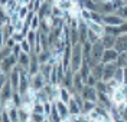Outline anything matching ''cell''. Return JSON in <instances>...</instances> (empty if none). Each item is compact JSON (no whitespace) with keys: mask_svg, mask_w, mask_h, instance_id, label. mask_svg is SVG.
<instances>
[{"mask_svg":"<svg viewBox=\"0 0 127 122\" xmlns=\"http://www.w3.org/2000/svg\"><path fill=\"white\" fill-rule=\"evenodd\" d=\"M117 65L121 66V68H126V66H127V52H121V53L119 55Z\"/></svg>","mask_w":127,"mask_h":122,"instance_id":"cell-36","label":"cell"},{"mask_svg":"<svg viewBox=\"0 0 127 122\" xmlns=\"http://www.w3.org/2000/svg\"><path fill=\"white\" fill-rule=\"evenodd\" d=\"M104 32L107 35L120 36L121 35V29H120V26H116V24H104Z\"/></svg>","mask_w":127,"mask_h":122,"instance_id":"cell-24","label":"cell"},{"mask_svg":"<svg viewBox=\"0 0 127 122\" xmlns=\"http://www.w3.org/2000/svg\"><path fill=\"white\" fill-rule=\"evenodd\" d=\"M52 1H45V4L42 6V7L36 12L38 13V16L40 17V19H45V17H51V15H52Z\"/></svg>","mask_w":127,"mask_h":122,"instance_id":"cell-15","label":"cell"},{"mask_svg":"<svg viewBox=\"0 0 127 122\" xmlns=\"http://www.w3.org/2000/svg\"><path fill=\"white\" fill-rule=\"evenodd\" d=\"M17 65V57L15 55H10V56L4 57V59H1V63H0V70L4 73H10L13 70V68Z\"/></svg>","mask_w":127,"mask_h":122,"instance_id":"cell-2","label":"cell"},{"mask_svg":"<svg viewBox=\"0 0 127 122\" xmlns=\"http://www.w3.org/2000/svg\"><path fill=\"white\" fill-rule=\"evenodd\" d=\"M98 102H95V101H90V99H84V105H82V112H85V114H90L93 109H94L95 106H97Z\"/></svg>","mask_w":127,"mask_h":122,"instance_id":"cell-31","label":"cell"},{"mask_svg":"<svg viewBox=\"0 0 127 122\" xmlns=\"http://www.w3.org/2000/svg\"><path fill=\"white\" fill-rule=\"evenodd\" d=\"M13 92H15V89H13L10 82H6L4 85H1V88H0V104L3 105L7 101H10L13 96Z\"/></svg>","mask_w":127,"mask_h":122,"instance_id":"cell-3","label":"cell"},{"mask_svg":"<svg viewBox=\"0 0 127 122\" xmlns=\"http://www.w3.org/2000/svg\"><path fill=\"white\" fill-rule=\"evenodd\" d=\"M40 72V62H39V56H38V53H35V52H32L31 53V63H29V68H28V73H29V76H33V75H36V73Z\"/></svg>","mask_w":127,"mask_h":122,"instance_id":"cell-5","label":"cell"},{"mask_svg":"<svg viewBox=\"0 0 127 122\" xmlns=\"http://www.w3.org/2000/svg\"><path fill=\"white\" fill-rule=\"evenodd\" d=\"M84 62V55H82V43H77L72 46V60L71 68L74 72H78L81 65Z\"/></svg>","mask_w":127,"mask_h":122,"instance_id":"cell-1","label":"cell"},{"mask_svg":"<svg viewBox=\"0 0 127 122\" xmlns=\"http://www.w3.org/2000/svg\"><path fill=\"white\" fill-rule=\"evenodd\" d=\"M81 95L84 99H90V101H95L98 102V89L95 86H91V85H85L84 89L81 92Z\"/></svg>","mask_w":127,"mask_h":122,"instance_id":"cell-6","label":"cell"},{"mask_svg":"<svg viewBox=\"0 0 127 122\" xmlns=\"http://www.w3.org/2000/svg\"><path fill=\"white\" fill-rule=\"evenodd\" d=\"M120 29H121V35L123 33H127V20H124L123 24H120Z\"/></svg>","mask_w":127,"mask_h":122,"instance_id":"cell-50","label":"cell"},{"mask_svg":"<svg viewBox=\"0 0 127 122\" xmlns=\"http://www.w3.org/2000/svg\"><path fill=\"white\" fill-rule=\"evenodd\" d=\"M87 24H88V27L91 29V30H94L95 33H98L100 36H103L104 33V24L103 23H97V22H94V20H88L87 22Z\"/></svg>","mask_w":127,"mask_h":122,"instance_id":"cell-22","label":"cell"},{"mask_svg":"<svg viewBox=\"0 0 127 122\" xmlns=\"http://www.w3.org/2000/svg\"><path fill=\"white\" fill-rule=\"evenodd\" d=\"M68 106H69V114H74V115H79L82 112V108L77 104V101L74 99V95H72L71 101L68 102Z\"/></svg>","mask_w":127,"mask_h":122,"instance_id":"cell-25","label":"cell"},{"mask_svg":"<svg viewBox=\"0 0 127 122\" xmlns=\"http://www.w3.org/2000/svg\"><path fill=\"white\" fill-rule=\"evenodd\" d=\"M48 83V81L45 79V76L42 73H36L31 78V89L32 90H39L42 88H45V85Z\"/></svg>","mask_w":127,"mask_h":122,"instance_id":"cell-4","label":"cell"},{"mask_svg":"<svg viewBox=\"0 0 127 122\" xmlns=\"http://www.w3.org/2000/svg\"><path fill=\"white\" fill-rule=\"evenodd\" d=\"M90 121H93V122H95V121H100V122H103V119H101V115H100V112L97 111V109H93L91 112H90Z\"/></svg>","mask_w":127,"mask_h":122,"instance_id":"cell-38","label":"cell"},{"mask_svg":"<svg viewBox=\"0 0 127 122\" xmlns=\"http://www.w3.org/2000/svg\"><path fill=\"white\" fill-rule=\"evenodd\" d=\"M117 62H111V63H104V73H103V81L108 82L110 79L114 78V73L117 70Z\"/></svg>","mask_w":127,"mask_h":122,"instance_id":"cell-8","label":"cell"},{"mask_svg":"<svg viewBox=\"0 0 127 122\" xmlns=\"http://www.w3.org/2000/svg\"><path fill=\"white\" fill-rule=\"evenodd\" d=\"M9 115H10V122H20L19 119V106H12L7 109Z\"/></svg>","mask_w":127,"mask_h":122,"instance_id":"cell-29","label":"cell"},{"mask_svg":"<svg viewBox=\"0 0 127 122\" xmlns=\"http://www.w3.org/2000/svg\"><path fill=\"white\" fill-rule=\"evenodd\" d=\"M40 27V17L38 16V13L35 15V17H33V20H32L31 23V29H33V30H39Z\"/></svg>","mask_w":127,"mask_h":122,"instance_id":"cell-41","label":"cell"},{"mask_svg":"<svg viewBox=\"0 0 127 122\" xmlns=\"http://www.w3.org/2000/svg\"><path fill=\"white\" fill-rule=\"evenodd\" d=\"M25 20L23 19H19V20H17V22H16L15 23V27H16V30H20V32H22V30H23L25 29Z\"/></svg>","mask_w":127,"mask_h":122,"instance_id":"cell-46","label":"cell"},{"mask_svg":"<svg viewBox=\"0 0 127 122\" xmlns=\"http://www.w3.org/2000/svg\"><path fill=\"white\" fill-rule=\"evenodd\" d=\"M111 99H113L114 105H117V104L123 102V101H127L126 92H124V89H123V83H121V86H120V88H117V89L114 90V93H113Z\"/></svg>","mask_w":127,"mask_h":122,"instance_id":"cell-16","label":"cell"},{"mask_svg":"<svg viewBox=\"0 0 127 122\" xmlns=\"http://www.w3.org/2000/svg\"><path fill=\"white\" fill-rule=\"evenodd\" d=\"M7 1H9V0H0V6H1V7H6Z\"/></svg>","mask_w":127,"mask_h":122,"instance_id":"cell-51","label":"cell"},{"mask_svg":"<svg viewBox=\"0 0 127 122\" xmlns=\"http://www.w3.org/2000/svg\"><path fill=\"white\" fill-rule=\"evenodd\" d=\"M100 1H113V0H100Z\"/></svg>","mask_w":127,"mask_h":122,"instance_id":"cell-53","label":"cell"},{"mask_svg":"<svg viewBox=\"0 0 127 122\" xmlns=\"http://www.w3.org/2000/svg\"><path fill=\"white\" fill-rule=\"evenodd\" d=\"M103 23L104 24H116V26H120V24L124 23V19L114 12V13H107V15H104Z\"/></svg>","mask_w":127,"mask_h":122,"instance_id":"cell-9","label":"cell"},{"mask_svg":"<svg viewBox=\"0 0 127 122\" xmlns=\"http://www.w3.org/2000/svg\"><path fill=\"white\" fill-rule=\"evenodd\" d=\"M29 12H31V9L28 7V4H22V6H20V9L17 10L19 17H20V19H23V20L26 19V16L29 15Z\"/></svg>","mask_w":127,"mask_h":122,"instance_id":"cell-35","label":"cell"},{"mask_svg":"<svg viewBox=\"0 0 127 122\" xmlns=\"http://www.w3.org/2000/svg\"><path fill=\"white\" fill-rule=\"evenodd\" d=\"M16 43H17V42H16L13 37H9L7 40H6V43H4V45H6V46H9V48H13Z\"/></svg>","mask_w":127,"mask_h":122,"instance_id":"cell-49","label":"cell"},{"mask_svg":"<svg viewBox=\"0 0 127 122\" xmlns=\"http://www.w3.org/2000/svg\"><path fill=\"white\" fill-rule=\"evenodd\" d=\"M48 121H54V122H61L62 118H61V114L56 108V104L54 102V106H52V111H51V115H49V119Z\"/></svg>","mask_w":127,"mask_h":122,"instance_id":"cell-28","label":"cell"},{"mask_svg":"<svg viewBox=\"0 0 127 122\" xmlns=\"http://www.w3.org/2000/svg\"><path fill=\"white\" fill-rule=\"evenodd\" d=\"M123 78H124V68L119 66L117 70H116V73H114V79H117L120 83H123Z\"/></svg>","mask_w":127,"mask_h":122,"instance_id":"cell-39","label":"cell"},{"mask_svg":"<svg viewBox=\"0 0 127 122\" xmlns=\"http://www.w3.org/2000/svg\"><path fill=\"white\" fill-rule=\"evenodd\" d=\"M46 0H33V12H38L43 4H45Z\"/></svg>","mask_w":127,"mask_h":122,"instance_id":"cell-44","label":"cell"},{"mask_svg":"<svg viewBox=\"0 0 127 122\" xmlns=\"http://www.w3.org/2000/svg\"><path fill=\"white\" fill-rule=\"evenodd\" d=\"M10 55H13L12 48H9V46H6V45H3V46H1V50H0V59H4V57L10 56Z\"/></svg>","mask_w":127,"mask_h":122,"instance_id":"cell-37","label":"cell"},{"mask_svg":"<svg viewBox=\"0 0 127 122\" xmlns=\"http://www.w3.org/2000/svg\"><path fill=\"white\" fill-rule=\"evenodd\" d=\"M84 86H85V81L82 79V76L79 75V72H75V76H74V89H72V92L81 93L82 89H84Z\"/></svg>","mask_w":127,"mask_h":122,"instance_id":"cell-18","label":"cell"},{"mask_svg":"<svg viewBox=\"0 0 127 122\" xmlns=\"http://www.w3.org/2000/svg\"><path fill=\"white\" fill-rule=\"evenodd\" d=\"M116 42H117V36L107 35V33H104L103 36H101V43L104 45L105 49H113L116 46Z\"/></svg>","mask_w":127,"mask_h":122,"instance_id":"cell-17","label":"cell"},{"mask_svg":"<svg viewBox=\"0 0 127 122\" xmlns=\"http://www.w3.org/2000/svg\"><path fill=\"white\" fill-rule=\"evenodd\" d=\"M84 121H90V115L85 112H81L78 115V122H84Z\"/></svg>","mask_w":127,"mask_h":122,"instance_id":"cell-48","label":"cell"},{"mask_svg":"<svg viewBox=\"0 0 127 122\" xmlns=\"http://www.w3.org/2000/svg\"><path fill=\"white\" fill-rule=\"evenodd\" d=\"M12 52H13V55H15L16 57H19L20 56V53L23 52V50H22V45H20V43H16L15 46L12 48Z\"/></svg>","mask_w":127,"mask_h":122,"instance_id":"cell-43","label":"cell"},{"mask_svg":"<svg viewBox=\"0 0 127 122\" xmlns=\"http://www.w3.org/2000/svg\"><path fill=\"white\" fill-rule=\"evenodd\" d=\"M0 118H1L3 122H10V115H9L6 108H1V109H0Z\"/></svg>","mask_w":127,"mask_h":122,"instance_id":"cell-42","label":"cell"},{"mask_svg":"<svg viewBox=\"0 0 127 122\" xmlns=\"http://www.w3.org/2000/svg\"><path fill=\"white\" fill-rule=\"evenodd\" d=\"M20 45H22V50H23V52H26V53H32V52H33V48H32V45L29 43L28 39L22 40L20 42Z\"/></svg>","mask_w":127,"mask_h":122,"instance_id":"cell-40","label":"cell"},{"mask_svg":"<svg viewBox=\"0 0 127 122\" xmlns=\"http://www.w3.org/2000/svg\"><path fill=\"white\" fill-rule=\"evenodd\" d=\"M104 45L101 43V40H98L97 43L93 45V52H91V57L95 59V60H98V62H101V59H103V55H104Z\"/></svg>","mask_w":127,"mask_h":122,"instance_id":"cell-11","label":"cell"},{"mask_svg":"<svg viewBox=\"0 0 127 122\" xmlns=\"http://www.w3.org/2000/svg\"><path fill=\"white\" fill-rule=\"evenodd\" d=\"M91 73L94 75L98 81L103 79V73H104V63L103 62H98L95 66H93V68H91Z\"/></svg>","mask_w":127,"mask_h":122,"instance_id":"cell-23","label":"cell"},{"mask_svg":"<svg viewBox=\"0 0 127 122\" xmlns=\"http://www.w3.org/2000/svg\"><path fill=\"white\" fill-rule=\"evenodd\" d=\"M61 60H62L65 69H69V68H71V60H72V45L71 43H68V45L65 46Z\"/></svg>","mask_w":127,"mask_h":122,"instance_id":"cell-12","label":"cell"},{"mask_svg":"<svg viewBox=\"0 0 127 122\" xmlns=\"http://www.w3.org/2000/svg\"><path fill=\"white\" fill-rule=\"evenodd\" d=\"M74 76H75V72L72 70V68L69 69H66V72H65V78H64L62 81V86H66L68 89H74Z\"/></svg>","mask_w":127,"mask_h":122,"instance_id":"cell-13","label":"cell"},{"mask_svg":"<svg viewBox=\"0 0 127 122\" xmlns=\"http://www.w3.org/2000/svg\"><path fill=\"white\" fill-rule=\"evenodd\" d=\"M78 72H79V75L82 76V79L87 82V78L90 76V75H91V66H90L87 62L84 60V62H82V65H81V68H79Z\"/></svg>","mask_w":127,"mask_h":122,"instance_id":"cell-27","label":"cell"},{"mask_svg":"<svg viewBox=\"0 0 127 122\" xmlns=\"http://www.w3.org/2000/svg\"><path fill=\"white\" fill-rule=\"evenodd\" d=\"M29 63H31V53H26V52H22L20 56L17 57V65L28 69L29 68Z\"/></svg>","mask_w":127,"mask_h":122,"instance_id":"cell-21","label":"cell"},{"mask_svg":"<svg viewBox=\"0 0 127 122\" xmlns=\"http://www.w3.org/2000/svg\"><path fill=\"white\" fill-rule=\"evenodd\" d=\"M64 15H65V10L64 9H61L56 3H54L52 4V15L51 16H55V17H64Z\"/></svg>","mask_w":127,"mask_h":122,"instance_id":"cell-33","label":"cell"},{"mask_svg":"<svg viewBox=\"0 0 127 122\" xmlns=\"http://www.w3.org/2000/svg\"><path fill=\"white\" fill-rule=\"evenodd\" d=\"M20 1H22L23 4H29V3H31V0H20Z\"/></svg>","mask_w":127,"mask_h":122,"instance_id":"cell-52","label":"cell"},{"mask_svg":"<svg viewBox=\"0 0 127 122\" xmlns=\"http://www.w3.org/2000/svg\"><path fill=\"white\" fill-rule=\"evenodd\" d=\"M9 82L12 83L13 89L19 90V85H20V66L19 65H16L13 70L9 73Z\"/></svg>","mask_w":127,"mask_h":122,"instance_id":"cell-7","label":"cell"},{"mask_svg":"<svg viewBox=\"0 0 127 122\" xmlns=\"http://www.w3.org/2000/svg\"><path fill=\"white\" fill-rule=\"evenodd\" d=\"M79 17H81V19L87 23L88 20H91V10L82 7V9H81V12H79Z\"/></svg>","mask_w":127,"mask_h":122,"instance_id":"cell-34","label":"cell"},{"mask_svg":"<svg viewBox=\"0 0 127 122\" xmlns=\"http://www.w3.org/2000/svg\"><path fill=\"white\" fill-rule=\"evenodd\" d=\"M97 82H98V79H97L94 75L91 73V75H90V76L87 78V82H85V85H91V86H95V85H97Z\"/></svg>","mask_w":127,"mask_h":122,"instance_id":"cell-45","label":"cell"},{"mask_svg":"<svg viewBox=\"0 0 127 122\" xmlns=\"http://www.w3.org/2000/svg\"><path fill=\"white\" fill-rule=\"evenodd\" d=\"M52 55H54V53H52V50H51V49L42 50L39 55H38V56H39V62H40V63H46V62H49V60H51V57H52Z\"/></svg>","mask_w":127,"mask_h":122,"instance_id":"cell-30","label":"cell"},{"mask_svg":"<svg viewBox=\"0 0 127 122\" xmlns=\"http://www.w3.org/2000/svg\"><path fill=\"white\" fill-rule=\"evenodd\" d=\"M117 15H120V16L123 17L124 20H127V4L124 6V7H121V9H119L117 12H116Z\"/></svg>","mask_w":127,"mask_h":122,"instance_id":"cell-47","label":"cell"},{"mask_svg":"<svg viewBox=\"0 0 127 122\" xmlns=\"http://www.w3.org/2000/svg\"><path fill=\"white\" fill-rule=\"evenodd\" d=\"M72 95H74V92H72L71 89H68L66 86L59 85V98H58V99H61V101H64L65 104H68V102L71 101Z\"/></svg>","mask_w":127,"mask_h":122,"instance_id":"cell-19","label":"cell"},{"mask_svg":"<svg viewBox=\"0 0 127 122\" xmlns=\"http://www.w3.org/2000/svg\"><path fill=\"white\" fill-rule=\"evenodd\" d=\"M119 55L120 52H117L116 49H105L104 50V55H103V59H101V62L103 63H111V62H117V59H119Z\"/></svg>","mask_w":127,"mask_h":122,"instance_id":"cell-10","label":"cell"},{"mask_svg":"<svg viewBox=\"0 0 127 122\" xmlns=\"http://www.w3.org/2000/svg\"><path fill=\"white\" fill-rule=\"evenodd\" d=\"M55 104H56V108H58L59 114H61L62 121L66 122V118H68V115H69V106H68V104H65V102L61 101V99H56Z\"/></svg>","mask_w":127,"mask_h":122,"instance_id":"cell-14","label":"cell"},{"mask_svg":"<svg viewBox=\"0 0 127 122\" xmlns=\"http://www.w3.org/2000/svg\"><path fill=\"white\" fill-rule=\"evenodd\" d=\"M98 10H100L103 15H107V13H114V12H116L113 1H100V3H98Z\"/></svg>","mask_w":127,"mask_h":122,"instance_id":"cell-20","label":"cell"},{"mask_svg":"<svg viewBox=\"0 0 127 122\" xmlns=\"http://www.w3.org/2000/svg\"><path fill=\"white\" fill-rule=\"evenodd\" d=\"M98 40H101V36L98 35V33H95L94 30H91L90 27H88V42H91L93 45L97 43Z\"/></svg>","mask_w":127,"mask_h":122,"instance_id":"cell-32","label":"cell"},{"mask_svg":"<svg viewBox=\"0 0 127 122\" xmlns=\"http://www.w3.org/2000/svg\"><path fill=\"white\" fill-rule=\"evenodd\" d=\"M78 3L81 4V7H85L88 10H98V3L94 0H78Z\"/></svg>","mask_w":127,"mask_h":122,"instance_id":"cell-26","label":"cell"}]
</instances>
